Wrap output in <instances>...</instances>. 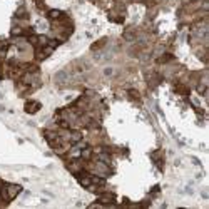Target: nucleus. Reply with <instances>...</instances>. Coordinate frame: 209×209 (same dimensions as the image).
Returning <instances> with one entry per match:
<instances>
[{"label": "nucleus", "instance_id": "1", "mask_svg": "<svg viewBox=\"0 0 209 209\" xmlns=\"http://www.w3.org/2000/svg\"><path fill=\"white\" fill-rule=\"evenodd\" d=\"M37 109H38V104H29L27 105V111H29V112L30 111H37Z\"/></svg>", "mask_w": 209, "mask_h": 209}]
</instances>
